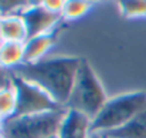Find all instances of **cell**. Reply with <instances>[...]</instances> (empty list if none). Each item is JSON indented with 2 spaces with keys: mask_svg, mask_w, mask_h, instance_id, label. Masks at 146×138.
I'll use <instances>...</instances> for the list:
<instances>
[{
  "mask_svg": "<svg viewBox=\"0 0 146 138\" xmlns=\"http://www.w3.org/2000/svg\"><path fill=\"white\" fill-rule=\"evenodd\" d=\"M81 60V57L74 56H54L38 63L23 64L11 73L37 84L48 92L58 105L65 108L74 88Z\"/></svg>",
  "mask_w": 146,
  "mask_h": 138,
  "instance_id": "6da1fadb",
  "label": "cell"
},
{
  "mask_svg": "<svg viewBox=\"0 0 146 138\" xmlns=\"http://www.w3.org/2000/svg\"><path fill=\"white\" fill-rule=\"evenodd\" d=\"M146 108V91H129L106 100L102 110L92 120L91 130L95 134H106L126 125Z\"/></svg>",
  "mask_w": 146,
  "mask_h": 138,
  "instance_id": "7a4b0ae2",
  "label": "cell"
},
{
  "mask_svg": "<svg viewBox=\"0 0 146 138\" xmlns=\"http://www.w3.org/2000/svg\"><path fill=\"white\" fill-rule=\"evenodd\" d=\"M108 98L109 97L106 95L105 88L91 63L87 58H82L77 73L74 88L65 108L78 111L94 120Z\"/></svg>",
  "mask_w": 146,
  "mask_h": 138,
  "instance_id": "3957f363",
  "label": "cell"
},
{
  "mask_svg": "<svg viewBox=\"0 0 146 138\" xmlns=\"http://www.w3.org/2000/svg\"><path fill=\"white\" fill-rule=\"evenodd\" d=\"M67 108L31 115H14L4 123V138H48L57 135Z\"/></svg>",
  "mask_w": 146,
  "mask_h": 138,
  "instance_id": "277c9868",
  "label": "cell"
},
{
  "mask_svg": "<svg viewBox=\"0 0 146 138\" xmlns=\"http://www.w3.org/2000/svg\"><path fill=\"white\" fill-rule=\"evenodd\" d=\"M11 84L17 91V111L16 115H31L64 108L58 105L54 98L41 87L30 83L11 73Z\"/></svg>",
  "mask_w": 146,
  "mask_h": 138,
  "instance_id": "5b68a950",
  "label": "cell"
},
{
  "mask_svg": "<svg viewBox=\"0 0 146 138\" xmlns=\"http://www.w3.org/2000/svg\"><path fill=\"white\" fill-rule=\"evenodd\" d=\"M20 14L23 16L29 39L43 34H51L58 30L60 23L62 21V17L60 14H54L43 7V4L38 3H26L20 10Z\"/></svg>",
  "mask_w": 146,
  "mask_h": 138,
  "instance_id": "8992f818",
  "label": "cell"
},
{
  "mask_svg": "<svg viewBox=\"0 0 146 138\" xmlns=\"http://www.w3.org/2000/svg\"><path fill=\"white\" fill-rule=\"evenodd\" d=\"M91 125L92 120L90 117L74 110H67L58 131V138H90L92 134Z\"/></svg>",
  "mask_w": 146,
  "mask_h": 138,
  "instance_id": "52a82bcc",
  "label": "cell"
},
{
  "mask_svg": "<svg viewBox=\"0 0 146 138\" xmlns=\"http://www.w3.org/2000/svg\"><path fill=\"white\" fill-rule=\"evenodd\" d=\"M57 43V31L30 37L24 43V64L38 63L48 57V53Z\"/></svg>",
  "mask_w": 146,
  "mask_h": 138,
  "instance_id": "ba28073f",
  "label": "cell"
},
{
  "mask_svg": "<svg viewBox=\"0 0 146 138\" xmlns=\"http://www.w3.org/2000/svg\"><path fill=\"white\" fill-rule=\"evenodd\" d=\"M1 36L3 42L26 43L29 40L27 26L20 11L1 14Z\"/></svg>",
  "mask_w": 146,
  "mask_h": 138,
  "instance_id": "9c48e42d",
  "label": "cell"
},
{
  "mask_svg": "<svg viewBox=\"0 0 146 138\" xmlns=\"http://www.w3.org/2000/svg\"><path fill=\"white\" fill-rule=\"evenodd\" d=\"M24 64V43L0 42V67L13 71Z\"/></svg>",
  "mask_w": 146,
  "mask_h": 138,
  "instance_id": "30bf717a",
  "label": "cell"
},
{
  "mask_svg": "<svg viewBox=\"0 0 146 138\" xmlns=\"http://www.w3.org/2000/svg\"><path fill=\"white\" fill-rule=\"evenodd\" d=\"M104 138H146V108L133 117L126 125L106 133Z\"/></svg>",
  "mask_w": 146,
  "mask_h": 138,
  "instance_id": "8fae6325",
  "label": "cell"
},
{
  "mask_svg": "<svg viewBox=\"0 0 146 138\" xmlns=\"http://www.w3.org/2000/svg\"><path fill=\"white\" fill-rule=\"evenodd\" d=\"M17 111V91L10 83L0 88V117L7 121L16 115Z\"/></svg>",
  "mask_w": 146,
  "mask_h": 138,
  "instance_id": "7c38bea8",
  "label": "cell"
},
{
  "mask_svg": "<svg viewBox=\"0 0 146 138\" xmlns=\"http://www.w3.org/2000/svg\"><path fill=\"white\" fill-rule=\"evenodd\" d=\"M92 7H94V3L87 1V0H65L61 17L65 21H75L85 17L92 10Z\"/></svg>",
  "mask_w": 146,
  "mask_h": 138,
  "instance_id": "4fadbf2b",
  "label": "cell"
},
{
  "mask_svg": "<svg viewBox=\"0 0 146 138\" xmlns=\"http://www.w3.org/2000/svg\"><path fill=\"white\" fill-rule=\"evenodd\" d=\"M119 11L125 19L146 17V0H123L118 3Z\"/></svg>",
  "mask_w": 146,
  "mask_h": 138,
  "instance_id": "5bb4252c",
  "label": "cell"
},
{
  "mask_svg": "<svg viewBox=\"0 0 146 138\" xmlns=\"http://www.w3.org/2000/svg\"><path fill=\"white\" fill-rule=\"evenodd\" d=\"M40 3L48 11L54 13V14H60V16H61V13L64 10V4H65L64 0H44V1H40Z\"/></svg>",
  "mask_w": 146,
  "mask_h": 138,
  "instance_id": "9a60e30c",
  "label": "cell"
},
{
  "mask_svg": "<svg viewBox=\"0 0 146 138\" xmlns=\"http://www.w3.org/2000/svg\"><path fill=\"white\" fill-rule=\"evenodd\" d=\"M10 83H11V71H7L0 67V88L9 86Z\"/></svg>",
  "mask_w": 146,
  "mask_h": 138,
  "instance_id": "2e32d148",
  "label": "cell"
},
{
  "mask_svg": "<svg viewBox=\"0 0 146 138\" xmlns=\"http://www.w3.org/2000/svg\"><path fill=\"white\" fill-rule=\"evenodd\" d=\"M4 123H6V121H4V120H3V118L0 117V134H3V128H4Z\"/></svg>",
  "mask_w": 146,
  "mask_h": 138,
  "instance_id": "e0dca14e",
  "label": "cell"
},
{
  "mask_svg": "<svg viewBox=\"0 0 146 138\" xmlns=\"http://www.w3.org/2000/svg\"><path fill=\"white\" fill-rule=\"evenodd\" d=\"M90 138H104V137H102L101 134H95V133H92V134H91V137H90Z\"/></svg>",
  "mask_w": 146,
  "mask_h": 138,
  "instance_id": "ac0fdd59",
  "label": "cell"
},
{
  "mask_svg": "<svg viewBox=\"0 0 146 138\" xmlns=\"http://www.w3.org/2000/svg\"><path fill=\"white\" fill-rule=\"evenodd\" d=\"M0 42H3V36H1V14H0Z\"/></svg>",
  "mask_w": 146,
  "mask_h": 138,
  "instance_id": "d6986e66",
  "label": "cell"
},
{
  "mask_svg": "<svg viewBox=\"0 0 146 138\" xmlns=\"http://www.w3.org/2000/svg\"><path fill=\"white\" fill-rule=\"evenodd\" d=\"M48 138H58V134L57 135H52V137H48Z\"/></svg>",
  "mask_w": 146,
  "mask_h": 138,
  "instance_id": "ffe728a7",
  "label": "cell"
},
{
  "mask_svg": "<svg viewBox=\"0 0 146 138\" xmlns=\"http://www.w3.org/2000/svg\"><path fill=\"white\" fill-rule=\"evenodd\" d=\"M0 138H4V135H3V134H0Z\"/></svg>",
  "mask_w": 146,
  "mask_h": 138,
  "instance_id": "44dd1931",
  "label": "cell"
}]
</instances>
